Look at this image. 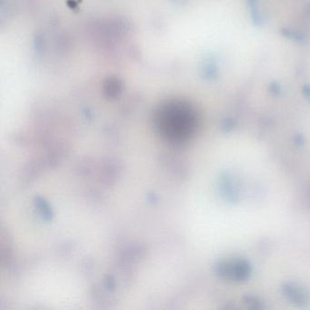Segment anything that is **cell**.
Returning <instances> with one entry per match:
<instances>
[{
    "label": "cell",
    "instance_id": "1",
    "mask_svg": "<svg viewBox=\"0 0 310 310\" xmlns=\"http://www.w3.org/2000/svg\"><path fill=\"white\" fill-rule=\"evenodd\" d=\"M157 133L171 143H182L194 134L197 114L192 106L180 100L167 101L155 111L154 118Z\"/></svg>",
    "mask_w": 310,
    "mask_h": 310
}]
</instances>
